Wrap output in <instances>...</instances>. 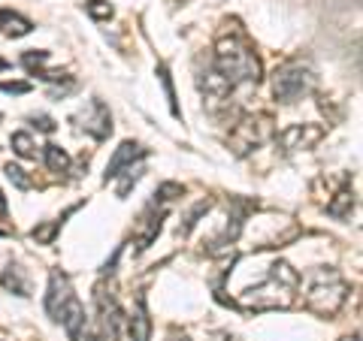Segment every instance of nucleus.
<instances>
[{"instance_id": "f257e3e1", "label": "nucleus", "mask_w": 363, "mask_h": 341, "mask_svg": "<svg viewBox=\"0 0 363 341\" xmlns=\"http://www.w3.org/2000/svg\"><path fill=\"white\" fill-rule=\"evenodd\" d=\"M300 290V275L297 269L285 260H276L269 266L267 278L257 284V287H248L240 296V308L245 311H269V308H288V305L297 299Z\"/></svg>"}, {"instance_id": "cd10ccee", "label": "nucleus", "mask_w": 363, "mask_h": 341, "mask_svg": "<svg viewBox=\"0 0 363 341\" xmlns=\"http://www.w3.org/2000/svg\"><path fill=\"white\" fill-rule=\"evenodd\" d=\"M339 341H360V335H345V338H339Z\"/></svg>"}, {"instance_id": "412c9836", "label": "nucleus", "mask_w": 363, "mask_h": 341, "mask_svg": "<svg viewBox=\"0 0 363 341\" xmlns=\"http://www.w3.org/2000/svg\"><path fill=\"white\" fill-rule=\"evenodd\" d=\"M85 13H88L91 18H112V6L104 4V0H88V4H85Z\"/></svg>"}, {"instance_id": "bb28decb", "label": "nucleus", "mask_w": 363, "mask_h": 341, "mask_svg": "<svg viewBox=\"0 0 363 341\" xmlns=\"http://www.w3.org/2000/svg\"><path fill=\"white\" fill-rule=\"evenodd\" d=\"M218 341H240V338H236V335H227V333H221V335H218Z\"/></svg>"}, {"instance_id": "f3484780", "label": "nucleus", "mask_w": 363, "mask_h": 341, "mask_svg": "<svg viewBox=\"0 0 363 341\" xmlns=\"http://www.w3.org/2000/svg\"><path fill=\"white\" fill-rule=\"evenodd\" d=\"M209 209H212V202H209V200H203V202H197V206H194V209H191V212H188V218H185V224H179V236H188V233H191V226H194V224H197V221H200V218H203V214H206Z\"/></svg>"}, {"instance_id": "7ed1b4c3", "label": "nucleus", "mask_w": 363, "mask_h": 341, "mask_svg": "<svg viewBox=\"0 0 363 341\" xmlns=\"http://www.w3.org/2000/svg\"><path fill=\"white\" fill-rule=\"evenodd\" d=\"M348 281L336 269H315L306 287V308L321 317H333L348 299Z\"/></svg>"}, {"instance_id": "f03ea898", "label": "nucleus", "mask_w": 363, "mask_h": 341, "mask_svg": "<svg viewBox=\"0 0 363 341\" xmlns=\"http://www.w3.org/2000/svg\"><path fill=\"white\" fill-rule=\"evenodd\" d=\"M212 67L224 76L230 88L240 85H257L260 82V58L255 54L252 45H245L240 37H221L215 45V61Z\"/></svg>"}, {"instance_id": "dca6fc26", "label": "nucleus", "mask_w": 363, "mask_h": 341, "mask_svg": "<svg viewBox=\"0 0 363 341\" xmlns=\"http://www.w3.org/2000/svg\"><path fill=\"white\" fill-rule=\"evenodd\" d=\"M13 149H16V154L18 157H25V161H37V142H33V136L28 133V130H18V133H13Z\"/></svg>"}, {"instance_id": "0eeeda50", "label": "nucleus", "mask_w": 363, "mask_h": 341, "mask_svg": "<svg viewBox=\"0 0 363 341\" xmlns=\"http://www.w3.org/2000/svg\"><path fill=\"white\" fill-rule=\"evenodd\" d=\"M73 121H76L79 130H85L88 136H94V139H106V136L112 133V115H109L104 100H91Z\"/></svg>"}, {"instance_id": "2eb2a0df", "label": "nucleus", "mask_w": 363, "mask_h": 341, "mask_svg": "<svg viewBox=\"0 0 363 341\" xmlns=\"http://www.w3.org/2000/svg\"><path fill=\"white\" fill-rule=\"evenodd\" d=\"M45 166L52 169V173H67L70 169V154H67L61 145H45Z\"/></svg>"}, {"instance_id": "423d86ee", "label": "nucleus", "mask_w": 363, "mask_h": 341, "mask_svg": "<svg viewBox=\"0 0 363 341\" xmlns=\"http://www.w3.org/2000/svg\"><path fill=\"white\" fill-rule=\"evenodd\" d=\"M73 302H76V293H73L70 278L55 269L49 275V290H45V314H49L55 323H61V317L67 314V308H70Z\"/></svg>"}, {"instance_id": "4468645a", "label": "nucleus", "mask_w": 363, "mask_h": 341, "mask_svg": "<svg viewBox=\"0 0 363 341\" xmlns=\"http://www.w3.org/2000/svg\"><path fill=\"white\" fill-rule=\"evenodd\" d=\"M351 209H354V193H351L348 187H342L336 193V200L327 202V212H330L333 218H348Z\"/></svg>"}, {"instance_id": "4be33fe9", "label": "nucleus", "mask_w": 363, "mask_h": 341, "mask_svg": "<svg viewBox=\"0 0 363 341\" xmlns=\"http://www.w3.org/2000/svg\"><path fill=\"white\" fill-rule=\"evenodd\" d=\"M6 175H9V181H13L16 187H21V190H28V187L33 185V181L25 175V169H21V166H13V163H9V166H6Z\"/></svg>"}, {"instance_id": "393cba45", "label": "nucleus", "mask_w": 363, "mask_h": 341, "mask_svg": "<svg viewBox=\"0 0 363 341\" xmlns=\"http://www.w3.org/2000/svg\"><path fill=\"white\" fill-rule=\"evenodd\" d=\"M30 121H33V124H37V127H40L43 133H52V130H55V121H52L49 115H33Z\"/></svg>"}, {"instance_id": "6ab92c4d", "label": "nucleus", "mask_w": 363, "mask_h": 341, "mask_svg": "<svg viewBox=\"0 0 363 341\" xmlns=\"http://www.w3.org/2000/svg\"><path fill=\"white\" fill-rule=\"evenodd\" d=\"M45 61H49V52H25V54H21V64H25V70L30 76H37Z\"/></svg>"}, {"instance_id": "9b49d317", "label": "nucleus", "mask_w": 363, "mask_h": 341, "mask_svg": "<svg viewBox=\"0 0 363 341\" xmlns=\"http://www.w3.org/2000/svg\"><path fill=\"white\" fill-rule=\"evenodd\" d=\"M200 91H203V97H206V103L212 109H218L221 103H227L233 88L224 82V76L215 70V67H206V73H200Z\"/></svg>"}, {"instance_id": "b1692460", "label": "nucleus", "mask_w": 363, "mask_h": 341, "mask_svg": "<svg viewBox=\"0 0 363 341\" xmlns=\"http://www.w3.org/2000/svg\"><path fill=\"white\" fill-rule=\"evenodd\" d=\"M0 91H4V94H25V91H30V85L28 82H4Z\"/></svg>"}, {"instance_id": "9d476101", "label": "nucleus", "mask_w": 363, "mask_h": 341, "mask_svg": "<svg viewBox=\"0 0 363 341\" xmlns=\"http://www.w3.org/2000/svg\"><path fill=\"white\" fill-rule=\"evenodd\" d=\"M164 214H167V206L157 209V202L152 200V206L143 212L140 224H136V251H145V248H149L157 238V233H161V224H164Z\"/></svg>"}, {"instance_id": "39448f33", "label": "nucleus", "mask_w": 363, "mask_h": 341, "mask_svg": "<svg viewBox=\"0 0 363 341\" xmlns=\"http://www.w3.org/2000/svg\"><path fill=\"white\" fill-rule=\"evenodd\" d=\"M269 136H272V121L267 115H245V118H240V124H236L230 133V149L236 157H245V154H252L257 145H264Z\"/></svg>"}, {"instance_id": "5701e85b", "label": "nucleus", "mask_w": 363, "mask_h": 341, "mask_svg": "<svg viewBox=\"0 0 363 341\" xmlns=\"http://www.w3.org/2000/svg\"><path fill=\"white\" fill-rule=\"evenodd\" d=\"M161 82H164V88H167V100H169V106H173V115H179L176 94H173V82H169V76H167V67H161Z\"/></svg>"}, {"instance_id": "f8f14e48", "label": "nucleus", "mask_w": 363, "mask_h": 341, "mask_svg": "<svg viewBox=\"0 0 363 341\" xmlns=\"http://www.w3.org/2000/svg\"><path fill=\"white\" fill-rule=\"evenodd\" d=\"M128 329H130V341H152V317H149V308H145L143 296L136 299V308L128 320Z\"/></svg>"}, {"instance_id": "20e7f679", "label": "nucleus", "mask_w": 363, "mask_h": 341, "mask_svg": "<svg viewBox=\"0 0 363 341\" xmlns=\"http://www.w3.org/2000/svg\"><path fill=\"white\" fill-rule=\"evenodd\" d=\"M315 91V70L303 61H288L272 73V94L281 103H297Z\"/></svg>"}, {"instance_id": "c85d7f7f", "label": "nucleus", "mask_w": 363, "mask_h": 341, "mask_svg": "<svg viewBox=\"0 0 363 341\" xmlns=\"http://www.w3.org/2000/svg\"><path fill=\"white\" fill-rule=\"evenodd\" d=\"M176 341H191V338H188V335H182V338H176Z\"/></svg>"}, {"instance_id": "aec40b11", "label": "nucleus", "mask_w": 363, "mask_h": 341, "mask_svg": "<svg viewBox=\"0 0 363 341\" xmlns=\"http://www.w3.org/2000/svg\"><path fill=\"white\" fill-rule=\"evenodd\" d=\"M0 281H4V287H16L18 296H28V284L18 278V266H9V269H6V275L0 278Z\"/></svg>"}, {"instance_id": "6e6552de", "label": "nucleus", "mask_w": 363, "mask_h": 341, "mask_svg": "<svg viewBox=\"0 0 363 341\" xmlns=\"http://www.w3.org/2000/svg\"><path fill=\"white\" fill-rule=\"evenodd\" d=\"M324 139V127L318 124H291L288 130L279 133V149L285 154H294V151H303V149H312L315 142Z\"/></svg>"}, {"instance_id": "a211bd4d", "label": "nucleus", "mask_w": 363, "mask_h": 341, "mask_svg": "<svg viewBox=\"0 0 363 341\" xmlns=\"http://www.w3.org/2000/svg\"><path fill=\"white\" fill-rule=\"evenodd\" d=\"M61 230V221H49V224H43V226H33L30 230V238H37L40 245H52V238L55 233Z\"/></svg>"}, {"instance_id": "1a4fd4ad", "label": "nucleus", "mask_w": 363, "mask_h": 341, "mask_svg": "<svg viewBox=\"0 0 363 341\" xmlns=\"http://www.w3.org/2000/svg\"><path fill=\"white\" fill-rule=\"evenodd\" d=\"M140 157H145V149L140 142H121L116 154L109 157V163H106V173H104V181H116L121 173H128V169H133V161H140Z\"/></svg>"}, {"instance_id": "ddd939ff", "label": "nucleus", "mask_w": 363, "mask_h": 341, "mask_svg": "<svg viewBox=\"0 0 363 341\" xmlns=\"http://www.w3.org/2000/svg\"><path fill=\"white\" fill-rule=\"evenodd\" d=\"M0 30H4L6 37L18 40V37H28V33L33 30V25L21 13H13V9H0Z\"/></svg>"}, {"instance_id": "a878e982", "label": "nucleus", "mask_w": 363, "mask_h": 341, "mask_svg": "<svg viewBox=\"0 0 363 341\" xmlns=\"http://www.w3.org/2000/svg\"><path fill=\"white\" fill-rule=\"evenodd\" d=\"M6 212V197H4V190H0V214Z\"/></svg>"}]
</instances>
